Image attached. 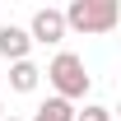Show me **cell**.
Here are the masks:
<instances>
[{
	"mask_svg": "<svg viewBox=\"0 0 121 121\" xmlns=\"http://www.w3.org/2000/svg\"><path fill=\"white\" fill-rule=\"evenodd\" d=\"M75 121H112V107H103V103H89L84 112H75Z\"/></svg>",
	"mask_w": 121,
	"mask_h": 121,
	"instance_id": "cell-7",
	"label": "cell"
},
{
	"mask_svg": "<svg viewBox=\"0 0 121 121\" xmlns=\"http://www.w3.org/2000/svg\"><path fill=\"white\" fill-rule=\"evenodd\" d=\"M33 121H75V103H65V98H47V103L33 112Z\"/></svg>",
	"mask_w": 121,
	"mask_h": 121,
	"instance_id": "cell-6",
	"label": "cell"
},
{
	"mask_svg": "<svg viewBox=\"0 0 121 121\" xmlns=\"http://www.w3.org/2000/svg\"><path fill=\"white\" fill-rule=\"evenodd\" d=\"M47 79H51L56 98H65V103H75V98H84V93L93 89V75L84 70V56H75V51H60V56L47 65Z\"/></svg>",
	"mask_w": 121,
	"mask_h": 121,
	"instance_id": "cell-2",
	"label": "cell"
},
{
	"mask_svg": "<svg viewBox=\"0 0 121 121\" xmlns=\"http://www.w3.org/2000/svg\"><path fill=\"white\" fill-rule=\"evenodd\" d=\"M0 117H5V107H0Z\"/></svg>",
	"mask_w": 121,
	"mask_h": 121,
	"instance_id": "cell-9",
	"label": "cell"
},
{
	"mask_svg": "<svg viewBox=\"0 0 121 121\" xmlns=\"http://www.w3.org/2000/svg\"><path fill=\"white\" fill-rule=\"evenodd\" d=\"M28 42H42V47H56V42H65V19H60V9H37V14H33Z\"/></svg>",
	"mask_w": 121,
	"mask_h": 121,
	"instance_id": "cell-3",
	"label": "cell"
},
{
	"mask_svg": "<svg viewBox=\"0 0 121 121\" xmlns=\"http://www.w3.org/2000/svg\"><path fill=\"white\" fill-rule=\"evenodd\" d=\"M0 121H19V117H0Z\"/></svg>",
	"mask_w": 121,
	"mask_h": 121,
	"instance_id": "cell-8",
	"label": "cell"
},
{
	"mask_svg": "<svg viewBox=\"0 0 121 121\" xmlns=\"http://www.w3.org/2000/svg\"><path fill=\"white\" fill-rule=\"evenodd\" d=\"M28 51H33L28 28H14V23L0 28V56H5V60H28Z\"/></svg>",
	"mask_w": 121,
	"mask_h": 121,
	"instance_id": "cell-4",
	"label": "cell"
},
{
	"mask_svg": "<svg viewBox=\"0 0 121 121\" xmlns=\"http://www.w3.org/2000/svg\"><path fill=\"white\" fill-rule=\"evenodd\" d=\"M37 79H42V70H37L33 60H14V65H9V89L14 93H33Z\"/></svg>",
	"mask_w": 121,
	"mask_h": 121,
	"instance_id": "cell-5",
	"label": "cell"
},
{
	"mask_svg": "<svg viewBox=\"0 0 121 121\" xmlns=\"http://www.w3.org/2000/svg\"><path fill=\"white\" fill-rule=\"evenodd\" d=\"M60 19H65V33L75 28L84 37H93V33H112L117 28L121 9H117V0H70L60 9Z\"/></svg>",
	"mask_w": 121,
	"mask_h": 121,
	"instance_id": "cell-1",
	"label": "cell"
}]
</instances>
